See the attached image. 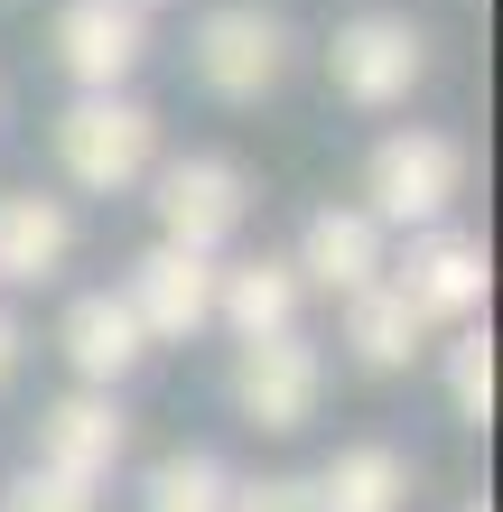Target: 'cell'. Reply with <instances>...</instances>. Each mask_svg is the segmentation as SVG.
Here are the masks:
<instances>
[{
    "label": "cell",
    "mask_w": 503,
    "mask_h": 512,
    "mask_svg": "<svg viewBox=\"0 0 503 512\" xmlns=\"http://www.w3.org/2000/svg\"><path fill=\"white\" fill-rule=\"evenodd\" d=\"M56 168H66L75 196H131L140 177L159 168V112L131 94H75L66 112H56Z\"/></svg>",
    "instance_id": "cell-1"
},
{
    "label": "cell",
    "mask_w": 503,
    "mask_h": 512,
    "mask_svg": "<svg viewBox=\"0 0 503 512\" xmlns=\"http://www.w3.org/2000/svg\"><path fill=\"white\" fill-rule=\"evenodd\" d=\"M289 56H299V47H289V19L271 10V0H215V10H196V28H187V75L215 103L280 94Z\"/></svg>",
    "instance_id": "cell-2"
},
{
    "label": "cell",
    "mask_w": 503,
    "mask_h": 512,
    "mask_svg": "<svg viewBox=\"0 0 503 512\" xmlns=\"http://www.w3.org/2000/svg\"><path fill=\"white\" fill-rule=\"evenodd\" d=\"M466 196V149L448 131H382L373 159H364V215L382 233H420V224H448V205Z\"/></svg>",
    "instance_id": "cell-3"
},
{
    "label": "cell",
    "mask_w": 503,
    "mask_h": 512,
    "mask_svg": "<svg viewBox=\"0 0 503 512\" xmlns=\"http://www.w3.org/2000/svg\"><path fill=\"white\" fill-rule=\"evenodd\" d=\"M224 401H233L243 429L289 438V429L317 419V401H327V354H317L299 326H280V336H243V345H233V373H224Z\"/></svg>",
    "instance_id": "cell-4"
},
{
    "label": "cell",
    "mask_w": 503,
    "mask_h": 512,
    "mask_svg": "<svg viewBox=\"0 0 503 512\" xmlns=\"http://www.w3.org/2000/svg\"><path fill=\"white\" fill-rule=\"evenodd\" d=\"M150 215H159V243H187V252H215L252 224V177L224 159V149H187V159H159L150 177Z\"/></svg>",
    "instance_id": "cell-5"
},
{
    "label": "cell",
    "mask_w": 503,
    "mask_h": 512,
    "mask_svg": "<svg viewBox=\"0 0 503 512\" xmlns=\"http://www.w3.org/2000/svg\"><path fill=\"white\" fill-rule=\"evenodd\" d=\"M420 75H429L420 19H401V10H354V19H336L327 84H336L354 112H401L410 94H420Z\"/></svg>",
    "instance_id": "cell-6"
},
{
    "label": "cell",
    "mask_w": 503,
    "mask_h": 512,
    "mask_svg": "<svg viewBox=\"0 0 503 512\" xmlns=\"http://www.w3.org/2000/svg\"><path fill=\"white\" fill-rule=\"evenodd\" d=\"M382 270H392V289L429 326H476L485 317V289H494L485 233H466V224H420V233H410V252L382 261Z\"/></svg>",
    "instance_id": "cell-7"
},
{
    "label": "cell",
    "mask_w": 503,
    "mask_h": 512,
    "mask_svg": "<svg viewBox=\"0 0 503 512\" xmlns=\"http://www.w3.org/2000/svg\"><path fill=\"white\" fill-rule=\"evenodd\" d=\"M47 56L75 94H122L150 66V10H131V0H66L47 28Z\"/></svg>",
    "instance_id": "cell-8"
},
{
    "label": "cell",
    "mask_w": 503,
    "mask_h": 512,
    "mask_svg": "<svg viewBox=\"0 0 503 512\" xmlns=\"http://www.w3.org/2000/svg\"><path fill=\"white\" fill-rule=\"evenodd\" d=\"M122 457H131V410L112 401V391L75 382V391H56V401L38 410V457H28V466L75 475V485H112Z\"/></svg>",
    "instance_id": "cell-9"
},
{
    "label": "cell",
    "mask_w": 503,
    "mask_h": 512,
    "mask_svg": "<svg viewBox=\"0 0 503 512\" xmlns=\"http://www.w3.org/2000/svg\"><path fill=\"white\" fill-rule=\"evenodd\" d=\"M122 298H131V317H140V336H150V345H187V336L215 326V252L150 243V252L131 261Z\"/></svg>",
    "instance_id": "cell-10"
},
{
    "label": "cell",
    "mask_w": 503,
    "mask_h": 512,
    "mask_svg": "<svg viewBox=\"0 0 503 512\" xmlns=\"http://www.w3.org/2000/svg\"><path fill=\"white\" fill-rule=\"evenodd\" d=\"M382 261H392V233H382L364 205H317L299 224V243H289V270H299V289H317V298H354L364 280H382Z\"/></svg>",
    "instance_id": "cell-11"
},
{
    "label": "cell",
    "mask_w": 503,
    "mask_h": 512,
    "mask_svg": "<svg viewBox=\"0 0 503 512\" xmlns=\"http://www.w3.org/2000/svg\"><path fill=\"white\" fill-rule=\"evenodd\" d=\"M56 354L75 364V382H94V391H122L140 364H150V336H140V317H131V298H122V289H84V298H66Z\"/></svg>",
    "instance_id": "cell-12"
},
{
    "label": "cell",
    "mask_w": 503,
    "mask_h": 512,
    "mask_svg": "<svg viewBox=\"0 0 503 512\" xmlns=\"http://www.w3.org/2000/svg\"><path fill=\"white\" fill-rule=\"evenodd\" d=\"M66 261H75V205L10 187L0 196V289H47L66 280Z\"/></svg>",
    "instance_id": "cell-13"
},
{
    "label": "cell",
    "mask_w": 503,
    "mask_h": 512,
    "mask_svg": "<svg viewBox=\"0 0 503 512\" xmlns=\"http://www.w3.org/2000/svg\"><path fill=\"white\" fill-rule=\"evenodd\" d=\"M299 270L289 252H243V261H215V326L233 345L243 336H280V326H299Z\"/></svg>",
    "instance_id": "cell-14"
},
{
    "label": "cell",
    "mask_w": 503,
    "mask_h": 512,
    "mask_svg": "<svg viewBox=\"0 0 503 512\" xmlns=\"http://www.w3.org/2000/svg\"><path fill=\"white\" fill-rule=\"evenodd\" d=\"M336 308H345V345H354V364H364V373H410L429 354V317L392 289V270L364 280L354 298H336Z\"/></svg>",
    "instance_id": "cell-15"
},
{
    "label": "cell",
    "mask_w": 503,
    "mask_h": 512,
    "mask_svg": "<svg viewBox=\"0 0 503 512\" xmlns=\"http://www.w3.org/2000/svg\"><path fill=\"white\" fill-rule=\"evenodd\" d=\"M308 485H317V512H401L410 503V457L392 438H354V447H336V457L308 475Z\"/></svg>",
    "instance_id": "cell-16"
},
{
    "label": "cell",
    "mask_w": 503,
    "mask_h": 512,
    "mask_svg": "<svg viewBox=\"0 0 503 512\" xmlns=\"http://www.w3.org/2000/svg\"><path fill=\"white\" fill-rule=\"evenodd\" d=\"M224 503H233V475L205 447H177V457L140 475V512H224Z\"/></svg>",
    "instance_id": "cell-17"
},
{
    "label": "cell",
    "mask_w": 503,
    "mask_h": 512,
    "mask_svg": "<svg viewBox=\"0 0 503 512\" xmlns=\"http://www.w3.org/2000/svg\"><path fill=\"white\" fill-rule=\"evenodd\" d=\"M448 410L466 429L494 419V336L485 326H448Z\"/></svg>",
    "instance_id": "cell-18"
},
{
    "label": "cell",
    "mask_w": 503,
    "mask_h": 512,
    "mask_svg": "<svg viewBox=\"0 0 503 512\" xmlns=\"http://www.w3.org/2000/svg\"><path fill=\"white\" fill-rule=\"evenodd\" d=\"M0 512H94V485H75V475H47V466H19Z\"/></svg>",
    "instance_id": "cell-19"
},
{
    "label": "cell",
    "mask_w": 503,
    "mask_h": 512,
    "mask_svg": "<svg viewBox=\"0 0 503 512\" xmlns=\"http://www.w3.org/2000/svg\"><path fill=\"white\" fill-rule=\"evenodd\" d=\"M224 512H317V485L308 475H252V485H233Z\"/></svg>",
    "instance_id": "cell-20"
},
{
    "label": "cell",
    "mask_w": 503,
    "mask_h": 512,
    "mask_svg": "<svg viewBox=\"0 0 503 512\" xmlns=\"http://www.w3.org/2000/svg\"><path fill=\"white\" fill-rule=\"evenodd\" d=\"M19 354H28V326H19L10 308H0V391L19 382Z\"/></svg>",
    "instance_id": "cell-21"
},
{
    "label": "cell",
    "mask_w": 503,
    "mask_h": 512,
    "mask_svg": "<svg viewBox=\"0 0 503 512\" xmlns=\"http://www.w3.org/2000/svg\"><path fill=\"white\" fill-rule=\"evenodd\" d=\"M131 10H168V0H131Z\"/></svg>",
    "instance_id": "cell-22"
},
{
    "label": "cell",
    "mask_w": 503,
    "mask_h": 512,
    "mask_svg": "<svg viewBox=\"0 0 503 512\" xmlns=\"http://www.w3.org/2000/svg\"><path fill=\"white\" fill-rule=\"evenodd\" d=\"M466 512H485V503H466Z\"/></svg>",
    "instance_id": "cell-23"
}]
</instances>
